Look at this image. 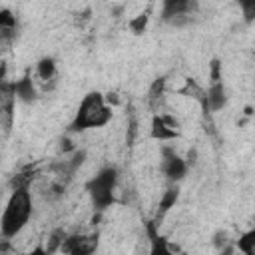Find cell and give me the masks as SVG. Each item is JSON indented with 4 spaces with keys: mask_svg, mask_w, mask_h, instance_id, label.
Segmentation results:
<instances>
[{
    "mask_svg": "<svg viewBox=\"0 0 255 255\" xmlns=\"http://www.w3.org/2000/svg\"><path fill=\"white\" fill-rule=\"evenodd\" d=\"M32 207H34V203H32L30 187L12 189V193L6 201V207L2 211V221H0L4 241H10L28 225V221L32 217Z\"/></svg>",
    "mask_w": 255,
    "mask_h": 255,
    "instance_id": "cell-1",
    "label": "cell"
},
{
    "mask_svg": "<svg viewBox=\"0 0 255 255\" xmlns=\"http://www.w3.org/2000/svg\"><path fill=\"white\" fill-rule=\"evenodd\" d=\"M112 122V108L102 92H90L82 98L80 108L70 124L72 131H84V129H96L104 128Z\"/></svg>",
    "mask_w": 255,
    "mask_h": 255,
    "instance_id": "cell-2",
    "label": "cell"
},
{
    "mask_svg": "<svg viewBox=\"0 0 255 255\" xmlns=\"http://www.w3.org/2000/svg\"><path fill=\"white\" fill-rule=\"evenodd\" d=\"M116 185H118V169L114 165H108L104 169H100L88 183H86V189L92 197V203L96 209L104 211L108 209L116 197H114V191H116Z\"/></svg>",
    "mask_w": 255,
    "mask_h": 255,
    "instance_id": "cell-3",
    "label": "cell"
},
{
    "mask_svg": "<svg viewBox=\"0 0 255 255\" xmlns=\"http://www.w3.org/2000/svg\"><path fill=\"white\" fill-rule=\"evenodd\" d=\"M100 245V235L98 233H72L66 235L62 243V253L64 255H94Z\"/></svg>",
    "mask_w": 255,
    "mask_h": 255,
    "instance_id": "cell-4",
    "label": "cell"
},
{
    "mask_svg": "<svg viewBox=\"0 0 255 255\" xmlns=\"http://www.w3.org/2000/svg\"><path fill=\"white\" fill-rule=\"evenodd\" d=\"M149 135L157 141H171L177 139L181 135L179 131V122L171 116V114H153L151 118V128H149Z\"/></svg>",
    "mask_w": 255,
    "mask_h": 255,
    "instance_id": "cell-5",
    "label": "cell"
},
{
    "mask_svg": "<svg viewBox=\"0 0 255 255\" xmlns=\"http://www.w3.org/2000/svg\"><path fill=\"white\" fill-rule=\"evenodd\" d=\"M159 167H161V173L169 179V183H175V181L183 179L185 173H187V161L183 157H179L169 147L161 149V163H159Z\"/></svg>",
    "mask_w": 255,
    "mask_h": 255,
    "instance_id": "cell-6",
    "label": "cell"
},
{
    "mask_svg": "<svg viewBox=\"0 0 255 255\" xmlns=\"http://www.w3.org/2000/svg\"><path fill=\"white\" fill-rule=\"evenodd\" d=\"M147 255H187L179 245L167 241L159 233H155L153 225H149V251Z\"/></svg>",
    "mask_w": 255,
    "mask_h": 255,
    "instance_id": "cell-7",
    "label": "cell"
},
{
    "mask_svg": "<svg viewBox=\"0 0 255 255\" xmlns=\"http://www.w3.org/2000/svg\"><path fill=\"white\" fill-rule=\"evenodd\" d=\"M225 104H227V94H225L223 82H211L209 88H207V92H205V98H203V102H201L203 110L219 112Z\"/></svg>",
    "mask_w": 255,
    "mask_h": 255,
    "instance_id": "cell-8",
    "label": "cell"
},
{
    "mask_svg": "<svg viewBox=\"0 0 255 255\" xmlns=\"http://www.w3.org/2000/svg\"><path fill=\"white\" fill-rule=\"evenodd\" d=\"M12 90H14V96H16L20 102H26V104L34 102V100H36V96H38V92H36V86H34V82H32L30 72H26L20 80L12 82Z\"/></svg>",
    "mask_w": 255,
    "mask_h": 255,
    "instance_id": "cell-9",
    "label": "cell"
},
{
    "mask_svg": "<svg viewBox=\"0 0 255 255\" xmlns=\"http://www.w3.org/2000/svg\"><path fill=\"white\" fill-rule=\"evenodd\" d=\"M16 28H18L16 16H12V12L6 10V8L0 10V36H2V42L4 44L16 36Z\"/></svg>",
    "mask_w": 255,
    "mask_h": 255,
    "instance_id": "cell-10",
    "label": "cell"
},
{
    "mask_svg": "<svg viewBox=\"0 0 255 255\" xmlns=\"http://www.w3.org/2000/svg\"><path fill=\"white\" fill-rule=\"evenodd\" d=\"M56 72H58V66H56V60L46 56L42 58L38 64H36V74L42 82H52L56 78Z\"/></svg>",
    "mask_w": 255,
    "mask_h": 255,
    "instance_id": "cell-11",
    "label": "cell"
},
{
    "mask_svg": "<svg viewBox=\"0 0 255 255\" xmlns=\"http://www.w3.org/2000/svg\"><path fill=\"white\" fill-rule=\"evenodd\" d=\"M235 249H239L243 255H255V229L245 231V233L235 241Z\"/></svg>",
    "mask_w": 255,
    "mask_h": 255,
    "instance_id": "cell-12",
    "label": "cell"
},
{
    "mask_svg": "<svg viewBox=\"0 0 255 255\" xmlns=\"http://www.w3.org/2000/svg\"><path fill=\"white\" fill-rule=\"evenodd\" d=\"M64 239H66V233H64L62 229H56V231H52V233H50V239H48V243L44 245V247H46V253H48V255H52V253L60 251V249H62V243H64Z\"/></svg>",
    "mask_w": 255,
    "mask_h": 255,
    "instance_id": "cell-13",
    "label": "cell"
},
{
    "mask_svg": "<svg viewBox=\"0 0 255 255\" xmlns=\"http://www.w3.org/2000/svg\"><path fill=\"white\" fill-rule=\"evenodd\" d=\"M175 199H177V187H175V183H171V185L163 191V195H161V201H159V213H165V211L175 203Z\"/></svg>",
    "mask_w": 255,
    "mask_h": 255,
    "instance_id": "cell-14",
    "label": "cell"
},
{
    "mask_svg": "<svg viewBox=\"0 0 255 255\" xmlns=\"http://www.w3.org/2000/svg\"><path fill=\"white\" fill-rule=\"evenodd\" d=\"M145 26H147V14H137L135 18L129 20V28L133 34H141L145 30Z\"/></svg>",
    "mask_w": 255,
    "mask_h": 255,
    "instance_id": "cell-15",
    "label": "cell"
},
{
    "mask_svg": "<svg viewBox=\"0 0 255 255\" xmlns=\"http://www.w3.org/2000/svg\"><path fill=\"white\" fill-rule=\"evenodd\" d=\"M239 8H241L243 20H245L247 24L255 20V0H249V2H239Z\"/></svg>",
    "mask_w": 255,
    "mask_h": 255,
    "instance_id": "cell-16",
    "label": "cell"
},
{
    "mask_svg": "<svg viewBox=\"0 0 255 255\" xmlns=\"http://www.w3.org/2000/svg\"><path fill=\"white\" fill-rule=\"evenodd\" d=\"M213 245H215L217 249H223V247L231 245V241H229V235H227L225 231H219V233L215 235V239H213Z\"/></svg>",
    "mask_w": 255,
    "mask_h": 255,
    "instance_id": "cell-17",
    "label": "cell"
},
{
    "mask_svg": "<svg viewBox=\"0 0 255 255\" xmlns=\"http://www.w3.org/2000/svg\"><path fill=\"white\" fill-rule=\"evenodd\" d=\"M24 255H48L46 253V247L44 245H36V247H32L28 253H24Z\"/></svg>",
    "mask_w": 255,
    "mask_h": 255,
    "instance_id": "cell-18",
    "label": "cell"
},
{
    "mask_svg": "<svg viewBox=\"0 0 255 255\" xmlns=\"http://www.w3.org/2000/svg\"><path fill=\"white\" fill-rule=\"evenodd\" d=\"M219 255H235V245L231 243V245H227V247L219 249Z\"/></svg>",
    "mask_w": 255,
    "mask_h": 255,
    "instance_id": "cell-19",
    "label": "cell"
}]
</instances>
